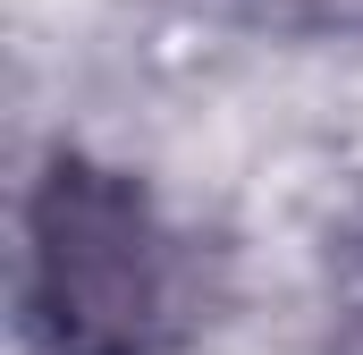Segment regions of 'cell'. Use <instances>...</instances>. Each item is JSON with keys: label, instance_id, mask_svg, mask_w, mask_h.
Masks as SVG:
<instances>
[{"label": "cell", "instance_id": "obj_1", "mask_svg": "<svg viewBox=\"0 0 363 355\" xmlns=\"http://www.w3.org/2000/svg\"><path fill=\"white\" fill-rule=\"evenodd\" d=\"M26 296L51 355H152L178 322V246L118 170H60L34 186Z\"/></svg>", "mask_w": 363, "mask_h": 355}]
</instances>
